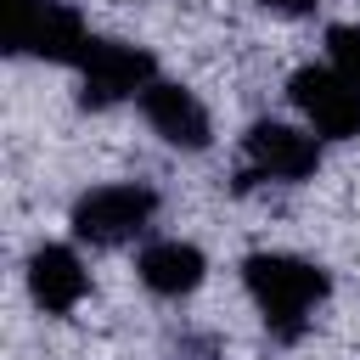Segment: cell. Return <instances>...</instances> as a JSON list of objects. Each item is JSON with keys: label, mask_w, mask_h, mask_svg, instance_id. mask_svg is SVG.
Listing matches in <instances>:
<instances>
[{"label": "cell", "mask_w": 360, "mask_h": 360, "mask_svg": "<svg viewBox=\"0 0 360 360\" xmlns=\"http://www.w3.org/2000/svg\"><path fill=\"white\" fill-rule=\"evenodd\" d=\"M321 169V141L292 129V124H253L248 129V169H242V191L253 180H309Z\"/></svg>", "instance_id": "obj_5"}, {"label": "cell", "mask_w": 360, "mask_h": 360, "mask_svg": "<svg viewBox=\"0 0 360 360\" xmlns=\"http://www.w3.org/2000/svg\"><path fill=\"white\" fill-rule=\"evenodd\" d=\"M84 287H90V281H84V264H79V253H73V248L45 242V248L28 259V292H34V304H39V309L68 315V309H79Z\"/></svg>", "instance_id": "obj_7"}, {"label": "cell", "mask_w": 360, "mask_h": 360, "mask_svg": "<svg viewBox=\"0 0 360 360\" xmlns=\"http://www.w3.org/2000/svg\"><path fill=\"white\" fill-rule=\"evenodd\" d=\"M326 51H332V68L349 73V79L360 84V28H354V22L332 28V34H326Z\"/></svg>", "instance_id": "obj_10"}, {"label": "cell", "mask_w": 360, "mask_h": 360, "mask_svg": "<svg viewBox=\"0 0 360 360\" xmlns=\"http://www.w3.org/2000/svg\"><path fill=\"white\" fill-rule=\"evenodd\" d=\"M202 270H208V259H202L191 242H152V248L141 253V281H146L158 298H186V292H197Z\"/></svg>", "instance_id": "obj_9"}, {"label": "cell", "mask_w": 360, "mask_h": 360, "mask_svg": "<svg viewBox=\"0 0 360 360\" xmlns=\"http://www.w3.org/2000/svg\"><path fill=\"white\" fill-rule=\"evenodd\" d=\"M287 90H292V101H298V112L309 118L315 135H326V141L360 135V84L349 73H338V68H298Z\"/></svg>", "instance_id": "obj_4"}, {"label": "cell", "mask_w": 360, "mask_h": 360, "mask_svg": "<svg viewBox=\"0 0 360 360\" xmlns=\"http://www.w3.org/2000/svg\"><path fill=\"white\" fill-rule=\"evenodd\" d=\"M259 6H270V11H281V17H304V11H315L321 0H259Z\"/></svg>", "instance_id": "obj_11"}, {"label": "cell", "mask_w": 360, "mask_h": 360, "mask_svg": "<svg viewBox=\"0 0 360 360\" xmlns=\"http://www.w3.org/2000/svg\"><path fill=\"white\" fill-rule=\"evenodd\" d=\"M84 90L79 101L84 107H112L124 96H146V84H158V62L146 45H129V39H90L84 51Z\"/></svg>", "instance_id": "obj_2"}, {"label": "cell", "mask_w": 360, "mask_h": 360, "mask_svg": "<svg viewBox=\"0 0 360 360\" xmlns=\"http://www.w3.org/2000/svg\"><path fill=\"white\" fill-rule=\"evenodd\" d=\"M17 51H34V56H45V62H84V51H90L84 17H79L73 6H62V0H45Z\"/></svg>", "instance_id": "obj_8"}, {"label": "cell", "mask_w": 360, "mask_h": 360, "mask_svg": "<svg viewBox=\"0 0 360 360\" xmlns=\"http://www.w3.org/2000/svg\"><path fill=\"white\" fill-rule=\"evenodd\" d=\"M141 112H146V124L169 141V146H180V152H202L208 146V135H214V124H208V107L186 90V84H146V96H141Z\"/></svg>", "instance_id": "obj_6"}, {"label": "cell", "mask_w": 360, "mask_h": 360, "mask_svg": "<svg viewBox=\"0 0 360 360\" xmlns=\"http://www.w3.org/2000/svg\"><path fill=\"white\" fill-rule=\"evenodd\" d=\"M242 281H248L264 326H270L281 343H292V338L309 326V309L332 292L326 270L309 264V259H292V253H248V259H242Z\"/></svg>", "instance_id": "obj_1"}, {"label": "cell", "mask_w": 360, "mask_h": 360, "mask_svg": "<svg viewBox=\"0 0 360 360\" xmlns=\"http://www.w3.org/2000/svg\"><path fill=\"white\" fill-rule=\"evenodd\" d=\"M158 214V191L152 186H96L73 202V231L79 242H96V248H112V242H129L135 231H146V219Z\"/></svg>", "instance_id": "obj_3"}]
</instances>
